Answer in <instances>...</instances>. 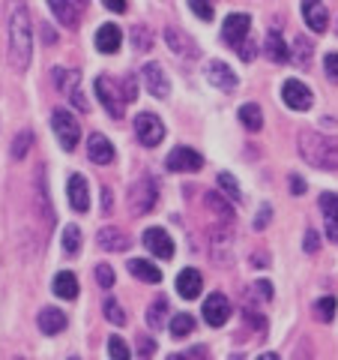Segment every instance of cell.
Returning a JSON list of instances; mask_svg holds the SVG:
<instances>
[{"label": "cell", "mask_w": 338, "mask_h": 360, "mask_svg": "<svg viewBox=\"0 0 338 360\" xmlns=\"http://www.w3.org/2000/svg\"><path fill=\"white\" fill-rule=\"evenodd\" d=\"M33 58V27H30V13L21 0H13L9 6V63L15 72H25Z\"/></svg>", "instance_id": "6da1fadb"}, {"label": "cell", "mask_w": 338, "mask_h": 360, "mask_svg": "<svg viewBox=\"0 0 338 360\" xmlns=\"http://www.w3.org/2000/svg\"><path fill=\"white\" fill-rule=\"evenodd\" d=\"M299 156L314 168L338 172V139L311 132V129H302L299 132Z\"/></svg>", "instance_id": "7a4b0ae2"}, {"label": "cell", "mask_w": 338, "mask_h": 360, "mask_svg": "<svg viewBox=\"0 0 338 360\" xmlns=\"http://www.w3.org/2000/svg\"><path fill=\"white\" fill-rule=\"evenodd\" d=\"M156 201H159V186H156V180L153 177L135 180L132 189H129V210L135 213V217L150 213L156 207Z\"/></svg>", "instance_id": "3957f363"}, {"label": "cell", "mask_w": 338, "mask_h": 360, "mask_svg": "<svg viewBox=\"0 0 338 360\" xmlns=\"http://www.w3.org/2000/svg\"><path fill=\"white\" fill-rule=\"evenodd\" d=\"M51 129H54V135H58V141H60L63 150H75L78 148L81 127H78V120L69 115V111H63V108L54 111V115H51Z\"/></svg>", "instance_id": "277c9868"}, {"label": "cell", "mask_w": 338, "mask_h": 360, "mask_svg": "<svg viewBox=\"0 0 338 360\" xmlns=\"http://www.w3.org/2000/svg\"><path fill=\"white\" fill-rule=\"evenodd\" d=\"M96 96H99V103H102V108L108 111L111 117H123V111H126V103H123V94L117 90V84L111 82L108 75H99L96 78Z\"/></svg>", "instance_id": "5b68a950"}, {"label": "cell", "mask_w": 338, "mask_h": 360, "mask_svg": "<svg viewBox=\"0 0 338 360\" xmlns=\"http://www.w3.org/2000/svg\"><path fill=\"white\" fill-rule=\"evenodd\" d=\"M135 135H138V141L144 148H156L165 139V123L156 115H150V111H144V115L135 117Z\"/></svg>", "instance_id": "8992f818"}, {"label": "cell", "mask_w": 338, "mask_h": 360, "mask_svg": "<svg viewBox=\"0 0 338 360\" xmlns=\"http://www.w3.org/2000/svg\"><path fill=\"white\" fill-rule=\"evenodd\" d=\"M168 172H180V174H191V172H201V165H204V156L191 148H174L168 153Z\"/></svg>", "instance_id": "52a82bcc"}, {"label": "cell", "mask_w": 338, "mask_h": 360, "mask_svg": "<svg viewBox=\"0 0 338 360\" xmlns=\"http://www.w3.org/2000/svg\"><path fill=\"white\" fill-rule=\"evenodd\" d=\"M249 27H252L249 15H245V13H231L228 18H224V25H222V39L236 49L240 42L249 39Z\"/></svg>", "instance_id": "ba28073f"}, {"label": "cell", "mask_w": 338, "mask_h": 360, "mask_svg": "<svg viewBox=\"0 0 338 360\" xmlns=\"http://www.w3.org/2000/svg\"><path fill=\"white\" fill-rule=\"evenodd\" d=\"M281 99L288 103V108H294V111H309L311 108V90L297 82V78H288L285 84H281Z\"/></svg>", "instance_id": "9c48e42d"}, {"label": "cell", "mask_w": 338, "mask_h": 360, "mask_svg": "<svg viewBox=\"0 0 338 360\" xmlns=\"http://www.w3.org/2000/svg\"><path fill=\"white\" fill-rule=\"evenodd\" d=\"M141 75H144V84H147L150 96H156V99H168V94H171V84H168V75H165V70H162V63H156V60L144 63Z\"/></svg>", "instance_id": "30bf717a"}, {"label": "cell", "mask_w": 338, "mask_h": 360, "mask_svg": "<svg viewBox=\"0 0 338 360\" xmlns=\"http://www.w3.org/2000/svg\"><path fill=\"white\" fill-rule=\"evenodd\" d=\"M231 319V300L222 295V291H216V295H210L204 300V321L210 324V328H222L224 321Z\"/></svg>", "instance_id": "8fae6325"}, {"label": "cell", "mask_w": 338, "mask_h": 360, "mask_svg": "<svg viewBox=\"0 0 338 360\" xmlns=\"http://www.w3.org/2000/svg\"><path fill=\"white\" fill-rule=\"evenodd\" d=\"M141 240H144V246H147L156 258H162V262L174 258V240H171V234H168L165 229H147Z\"/></svg>", "instance_id": "7c38bea8"}, {"label": "cell", "mask_w": 338, "mask_h": 360, "mask_svg": "<svg viewBox=\"0 0 338 360\" xmlns=\"http://www.w3.org/2000/svg\"><path fill=\"white\" fill-rule=\"evenodd\" d=\"M302 18H306L309 30L314 33H323L330 27V13H326L323 0H302Z\"/></svg>", "instance_id": "4fadbf2b"}, {"label": "cell", "mask_w": 338, "mask_h": 360, "mask_svg": "<svg viewBox=\"0 0 338 360\" xmlns=\"http://www.w3.org/2000/svg\"><path fill=\"white\" fill-rule=\"evenodd\" d=\"M87 156L96 165H108V162H114V144H111L102 132H93L87 139Z\"/></svg>", "instance_id": "5bb4252c"}, {"label": "cell", "mask_w": 338, "mask_h": 360, "mask_svg": "<svg viewBox=\"0 0 338 360\" xmlns=\"http://www.w3.org/2000/svg\"><path fill=\"white\" fill-rule=\"evenodd\" d=\"M66 193H69L72 210L84 213V210L90 207V189H87V180H84L81 174H72V177H69V184H66Z\"/></svg>", "instance_id": "9a60e30c"}, {"label": "cell", "mask_w": 338, "mask_h": 360, "mask_svg": "<svg viewBox=\"0 0 338 360\" xmlns=\"http://www.w3.org/2000/svg\"><path fill=\"white\" fill-rule=\"evenodd\" d=\"M320 210H323L326 234H330L332 243H338V195L335 193H323L320 195Z\"/></svg>", "instance_id": "2e32d148"}, {"label": "cell", "mask_w": 338, "mask_h": 360, "mask_svg": "<svg viewBox=\"0 0 338 360\" xmlns=\"http://www.w3.org/2000/svg\"><path fill=\"white\" fill-rule=\"evenodd\" d=\"M201 285H204V279H201V274H198L195 267L180 270V276H177V291H180V297L195 300V297L201 295Z\"/></svg>", "instance_id": "e0dca14e"}, {"label": "cell", "mask_w": 338, "mask_h": 360, "mask_svg": "<svg viewBox=\"0 0 338 360\" xmlns=\"http://www.w3.org/2000/svg\"><path fill=\"white\" fill-rule=\"evenodd\" d=\"M123 45V30L117 25H102L96 30V49L102 54H114Z\"/></svg>", "instance_id": "ac0fdd59"}, {"label": "cell", "mask_w": 338, "mask_h": 360, "mask_svg": "<svg viewBox=\"0 0 338 360\" xmlns=\"http://www.w3.org/2000/svg\"><path fill=\"white\" fill-rule=\"evenodd\" d=\"M96 243L102 246V250H108V252H123V250H129V238L123 234L120 229H99V234H96Z\"/></svg>", "instance_id": "d6986e66"}, {"label": "cell", "mask_w": 338, "mask_h": 360, "mask_svg": "<svg viewBox=\"0 0 338 360\" xmlns=\"http://www.w3.org/2000/svg\"><path fill=\"white\" fill-rule=\"evenodd\" d=\"M266 58L276 60V63H288L290 60V49H288V42L281 39V30L278 27L266 30Z\"/></svg>", "instance_id": "ffe728a7"}, {"label": "cell", "mask_w": 338, "mask_h": 360, "mask_svg": "<svg viewBox=\"0 0 338 360\" xmlns=\"http://www.w3.org/2000/svg\"><path fill=\"white\" fill-rule=\"evenodd\" d=\"M129 274L135 279H141V283H162V270L156 267L153 262H147V258H132L129 262Z\"/></svg>", "instance_id": "44dd1931"}, {"label": "cell", "mask_w": 338, "mask_h": 360, "mask_svg": "<svg viewBox=\"0 0 338 360\" xmlns=\"http://www.w3.org/2000/svg\"><path fill=\"white\" fill-rule=\"evenodd\" d=\"M48 6H51V13L54 18L60 21L63 27H78V6L72 4V0H48Z\"/></svg>", "instance_id": "7402d4cb"}, {"label": "cell", "mask_w": 338, "mask_h": 360, "mask_svg": "<svg viewBox=\"0 0 338 360\" xmlns=\"http://www.w3.org/2000/svg\"><path fill=\"white\" fill-rule=\"evenodd\" d=\"M207 75H210V82L216 84V87H224V90H231L236 84V75L228 63H222V60H210L207 63Z\"/></svg>", "instance_id": "603a6c76"}, {"label": "cell", "mask_w": 338, "mask_h": 360, "mask_svg": "<svg viewBox=\"0 0 338 360\" xmlns=\"http://www.w3.org/2000/svg\"><path fill=\"white\" fill-rule=\"evenodd\" d=\"M39 330H42L45 336H54V333L66 330V315H63L60 309H54V307L42 309V312H39Z\"/></svg>", "instance_id": "cb8c5ba5"}, {"label": "cell", "mask_w": 338, "mask_h": 360, "mask_svg": "<svg viewBox=\"0 0 338 360\" xmlns=\"http://www.w3.org/2000/svg\"><path fill=\"white\" fill-rule=\"evenodd\" d=\"M54 295L63 297V300L78 297V279H75L72 270H60V274L54 276Z\"/></svg>", "instance_id": "d4e9b609"}, {"label": "cell", "mask_w": 338, "mask_h": 360, "mask_svg": "<svg viewBox=\"0 0 338 360\" xmlns=\"http://www.w3.org/2000/svg\"><path fill=\"white\" fill-rule=\"evenodd\" d=\"M165 39H168V45H171V51H177L180 58H191V54H195V45H191V39L180 27H168Z\"/></svg>", "instance_id": "484cf974"}, {"label": "cell", "mask_w": 338, "mask_h": 360, "mask_svg": "<svg viewBox=\"0 0 338 360\" xmlns=\"http://www.w3.org/2000/svg\"><path fill=\"white\" fill-rule=\"evenodd\" d=\"M207 207L216 213V217H219L224 225L234 222V207H231V201H224L219 193H207Z\"/></svg>", "instance_id": "4316f807"}, {"label": "cell", "mask_w": 338, "mask_h": 360, "mask_svg": "<svg viewBox=\"0 0 338 360\" xmlns=\"http://www.w3.org/2000/svg\"><path fill=\"white\" fill-rule=\"evenodd\" d=\"M240 120H243V127L249 129V132H257L264 127V115H261V108H257L255 103H245L240 108Z\"/></svg>", "instance_id": "83f0119b"}, {"label": "cell", "mask_w": 338, "mask_h": 360, "mask_svg": "<svg viewBox=\"0 0 338 360\" xmlns=\"http://www.w3.org/2000/svg\"><path fill=\"white\" fill-rule=\"evenodd\" d=\"M191 330H195V315L189 312H177L171 319V333L177 336V340H183V336H189Z\"/></svg>", "instance_id": "f1b7e54d"}, {"label": "cell", "mask_w": 338, "mask_h": 360, "mask_svg": "<svg viewBox=\"0 0 338 360\" xmlns=\"http://www.w3.org/2000/svg\"><path fill=\"white\" fill-rule=\"evenodd\" d=\"M54 84H58L63 94H72V90L81 84V75L75 70H54Z\"/></svg>", "instance_id": "f546056e"}, {"label": "cell", "mask_w": 338, "mask_h": 360, "mask_svg": "<svg viewBox=\"0 0 338 360\" xmlns=\"http://www.w3.org/2000/svg\"><path fill=\"white\" fill-rule=\"evenodd\" d=\"M165 315H168V300H165V297H159V300H156L153 307L147 309V324H150V330L165 328Z\"/></svg>", "instance_id": "4dcf8cb0"}, {"label": "cell", "mask_w": 338, "mask_h": 360, "mask_svg": "<svg viewBox=\"0 0 338 360\" xmlns=\"http://www.w3.org/2000/svg\"><path fill=\"white\" fill-rule=\"evenodd\" d=\"M219 189L224 195H228L231 201H243V193H240V184H236V177L231 172H222L219 174Z\"/></svg>", "instance_id": "1f68e13d"}, {"label": "cell", "mask_w": 338, "mask_h": 360, "mask_svg": "<svg viewBox=\"0 0 338 360\" xmlns=\"http://www.w3.org/2000/svg\"><path fill=\"white\" fill-rule=\"evenodd\" d=\"M78 250H81V231H78V225H66L63 229V252L75 255Z\"/></svg>", "instance_id": "d6a6232c"}, {"label": "cell", "mask_w": 338, "mask_h": 360, "mask_svg": "<svg viewBox=\"0 0 338 360\" xmlns=\"http://www.w3.org/2000/svg\"><path fill=\"white\" fill-rule=\"evenodd\" d=\"M30 144H33V132L30 129H21L15 139H13V160H25L27 150H30Z\"/></svg>", "instance_id": "836d02e7"}, {"label": "cell", "mask_w": 338, "mask_h": 360, "mask_svg": "<svg viewBox=\"0 0 338 360\" xmlns=\"http://www.w3.org/2000/svg\"><path fill=\"white\" fill-rule=\"evenodd\" d=\"M132 42H135V51H150L153 49V33L138 25V27H132Z\"/></svg>", "instance_id": "e575fe53"}, {"label": "cell", "mask_w": 338, "mask_h": 360, "mask_svg": "<svg viewBox=\"0 0 338 360\" xmlns=\"http://www.w3.org/2000/svg\"><path fill=\"white\" fill-rule=\"evenodd\" d=\"M314 312H318L320 321L330 324V321L335 319V297H332V295H330V297H320L318 303H314Z\"/></svg>", "instance_id": "d590c367"}, {"label": "cell", "mask_w": 338, "mask_h": 360, "mask_svg": "<svg viewBox=\"0 0 338 360\" xmlns=\"http://www.w3.org/2000/svg\"><path fill=\"white\" fill-rule=\"evenodd\" d=\"M108 357L111 360H129L132 352H129V345L123 342L120 336H111V340H108Z\"/></svg>", "instance_id": "8d00e7d4"}, {"label": "cell", "mask_w": 338, "mask_h": 360, "mask_svg": "<svg viewBox=\"0 0 338 360\" xmlns=\"http://www.w3.org/2000/svg\"><path fill=\"white\" fill-rule=\"evenodd\" d=\"M102 309H105V319H108L111 324H117V328H120V324H126V312L120 309V303H117L114 297H108Z\"/></svg>", "instance_id": "74e56055"}, {"label": "cell", "mask_w": 338, "mask_h": 360, "mask_svg": "<svg viewBox=\"0 0 338 360\" xmlns=\"http://www.w3.org/2000/svg\"><path fill=\"white\" fill-rule=\"evenodd\" d=\"M120 94H123V103H126V105L138 99V82H135V75H126V78H123Z\"/></svg>", "instance_id": "f35d334b"}, {"label": "cell", "mask_w": 338, "mask_h": 360, "mask_svg": "<svg viewBox=\"0 0 338 360\" xmlns=\"http://www.w3.org/2000/svg\"><path fill=\"white\" fill-rule=\"evenodd\" d=\"M294 54H290V58H294L297 63H309V58H311V45H309V39H302V37H297L294 39Z\"/></svg>", "instance_id": "ab89813d"}, {"label": "cell", "mask_w": 338, "mask_h": 360, "mask_svg": "<svg viewBox=\"0 0 338 360\" xmlns=\"http://www.w3.org/2000/svg\"><path fill=\"white\" fill-rule=\"evenodd\" d=\"M189 6H191V13H195L201 21H212V6H210V0H189Z\"/></svg>", "instance_id": "60d3db41"}, {"label": "cell", "mask_w": 338, "mask_h": 360, "mask_svg": "<svg viewBox=\"0 0 338 360\" xmlns=\"http://www.w3.org/2000/svg\"><path fill=\"white\" fill-rule=\"evenodd\" d=\"M96 283L102 288L114 285V270H111V264H96Z\"/></svg>", "instance_id": "b9f144b4"}, {"label": "cell", "mask_w": 338, "mask_h": 360, "mask_svg": "<svg viewBox=\"0 0 338 360\" xmlns=\"http://www.w3.org/2000/svg\"><path fill=\"white\" fill-rule=\"evenodd\" d=\"M323 70H326V75L332 78V82H338V51H330L323 58Z\"/></svg>", "instance_id": "7bdbcfd3"}, {"label": "cell", "mask_w": 338, "mask_h": 360, "mask_svg": "<svg viewBox=\"0 0 338 360\" xmlns=\"http://www.w3.org/2000/svg\"><path fill=\"white\" fill-rule=\"evenodd\" d=\"M69 103L78 108V111H90V103L84 99V94H81V87H75L72 94H69Z\"/></svg>", "instance_id": "ee69618b"}, {"label": "cell", "mask_w": 338, "mask_h": 360, "mask_svg": "<svg viewBox=\"0 0 338 360\" xmlns=\"http://www.w3.org/2000/svg\"><path fill=\"white\" fill-rule=\"evenodd\" d=\"M269 217H273V210H269V205H264L261 210H257V217H255V229H257V231H264V229H266V222H269Z\"/></svg>", "instance_id": "f6af8a7d"}, {"label": "cell", "mask_w": 338, "mask_h": 360, "mask_svg": "<svg viewBox=\"0 0 338 360\" xmlns=\"http://www.w3.org/2000/svg\"><path fill=\"white\" fill-rule=\"evenodd\" d=\"M236 54H240L243 60H255V45H252L249 39H245V42L236 45Z\"/></svg>", "instance_id": "bcb514c9"}, {"label": "cell", "mask_w": 338, "mask_h": 360, "mask_svg": "<svg viewBox=\"0 0 338 360\" xmlns=\"http://www.w3.org/2000/svg\"><path fill=\"white\" fill-rule=\"evenodd\" d=\"M138 352H141V357H150L156 352V342L150 340V336H141V340H138Z\"/></svg>", "instance_id": "7dc6e473"}, {"label": "cell", "mask_w": 338, "mask_h": 360, "mask_svg": "<svg viewBox=\"0 0 338 360\" xmlns=\"http://www.w3.org/2000/svg\"><path fill=\"white\" fill-rule=\"evenodd\" d=\"M318 246H320L318 231H314V229H309V231H306V252H314V250H318Z\"/></svg>", "instance_id": "c3c4849f"}, {"label": "cell", "mask_w": 338, "mask_h": 360, "mask_svg": "<svg viewBox=\"0 0 338 360\" xmlns=\"http://www.w3.org/2000/svg\"><path fill=\"white\" fill-rule=\"evenodd\" d=\"M290 193H294V195L306 193V180H302L299 174H290Z\"/></svg>", "instance_id": "681fc988"}, {"label": "cell", "mask_w": 338, "mask_h": 360, "mask_svg": "<svg viewBox=\"0 0 338 360\" xmlns=\"http://www.w3.org/2000/svg\"><path fill=\"white\" fill-rule=\"evenodd\" d=\"M294 360H311V348H309V342H299V345H297Z\"/></svg>", "instance_id": "f907efd6"}, {"label": "cell", "mask_w": 338, "mask_h": 360, "mask_svg": "<svg viewBox=\"0 0 338 360\" xmlns=\"http://www.w3.org/2000/svg\"><path fill=\"white\" fill-rule=\"evenodd\" d=\"M255 291H257V297H261V300H269V297H273V285H269V283H257Z\"/></svg>", "instance_id": "816d5d0a"}, {"label": "cell", "mask_w": 338, "mask_h": 360, "mask_svg": "<svg viewBox=\"0 0 338 360\" xmlns=\"http://www.w3.org/2000/svg\"><path fill=\"white\" fill-rule=\"evenodd\" d=\"M111 13H126V0H102Z\"/></svg>", "instance_id": "f5cc1de1"}, {"label": "cell", "mask_w": 338, "mask_h": 360, "mask_svg": "<svg viewBox=\"0 0 338 360\" xmlns=\"http://www.w3.org/2000/svg\"><path fill=\"white\" fill-rule=\"evenodd\" d=\"M102 207H105V213H111V189L108 186L102 189Z\"/></svg>", "instance_id": "db71d44e"}, {"label": "cell", "mask_w": 338, "mask_h": 360, "mask_svg": "<svg viewBox=\"0 0 338 360\" xmlns=\"http://www.w3.org/2000/svg\"><path fill=\"white\" fill-rule=\"evenodd\" d=\"M42 33H45V42H58V33H54L48 25H42Z\"/></svg>", "instance_id": "11a10c76"}, {"label": "cell", "mask_w": 338, "mask_h": 360, "mask_svg": "<svg viewBox=\"0 0 338 360\" xmlns=\"http://www.w3.org/2000/svg\"><path fill=\"white\" fill-rule=\"evenodd\" d=\"M257 360H278V354H273V352H269V354H261Z\"/></svg>", "instance_id": "9f6ffc18"}, {"label": "cell", "mask_w": 338, "mask_h": 360, "mask_svg": "<svg viewBox=\"0 0 338 360\" xmlns=\"http://www.w3.org/2000/svg\"><path fill=\"white\" fill-rule=\"evenodd\" d=\"M168 360H186L183 354H171V357H168Z\"/></svg>", "instance_id": "6f0895ef"}, {"label": "cell", "mask_w": 338, "mask_h": 360, "mask_svg": "<svg viewBox=\"0 0 338 360\" xmlns=\"http://www.w3.org/2000/svg\"><path fill=\"white\" fill-rule=\"evenodd\" d=\"M69 360H78V357H69Z\"/></svg>", "instance_id": "680465c9"}, {"label": "cell", "mask_w": 338, "mask_h": 360, "mask_svg": "<svg viewBox=\"0 0 338 360\" xmlns=\"http://www.w3.org/2000/svg\"><path fill=\"white\" fill-rule=\"evenodd\" d=\"M15 360H21V357H15Z\"/></svg>", "instance_id": "91938a15"}]
</instances>
